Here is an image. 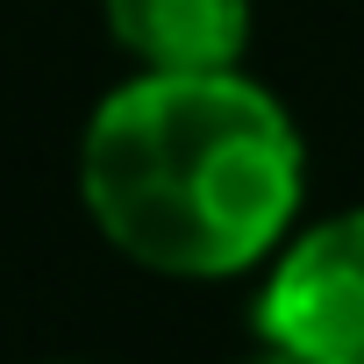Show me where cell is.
Here are the masks:
<instances>
[{"instance_id": "1", "label": "cell", "mask_w": 364, "mask_h": 364, "mask_svg": "<svg viewBox=\"0 0 364 364\" xmlns=\"http://www.w3.org/2000/svg\"><path fill=\"white\" fill-rule=\"evenodd\" d=\"M79 200L100 243L150 279H243L300 229L307 143L243 65L136 72L79 129Z\"/></svg>"}, {"instance_id": "2", "label": "cell", "mask_w": 364, "mask_h": 364, "mask_svg": "<svg viewBox=\"0 0 364 364\" xmlns=\"http://www.w3.org/2000/svg\"><path fill=\"white\" fill-rule=\"evenodd\" d=\"M257 343L307 364H364V208L300 222L257 279Z\"/></svg>"}, {"instance_id": "3", "label": "cell", "mask_w": 364, "mask_h": 364, "mask_svg": "<svg viewBox=\"0 0 364 364\" xmlns=\"http://www.w3.org/2000/svg\"><path fill=\"white\" fill-rule=\"evenodd\" d=\"M100 29L136 72H229L250 50V0H100Z\"/></svg>"}, {"instance_id": "4", "label": "cell", "mask_w": 364, "mask_h": 364, "mask_svg": "<svg viewBox=\"0 0 364 364\" xmlns=\"http://www.w3.org/2000/svg\"><path fill=\"white\" fill-rule=\"evenodd\" d=\"M229 364H307V357H293V350H272V343H257L250 357H229Z\"/></svg>"}]
</instances>
